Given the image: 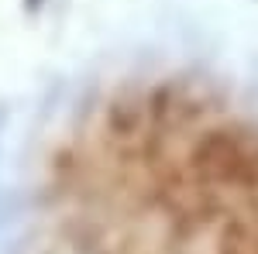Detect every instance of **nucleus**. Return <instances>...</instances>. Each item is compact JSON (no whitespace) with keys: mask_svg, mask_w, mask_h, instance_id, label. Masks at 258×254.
<instances>
[{"mask_svg":"<svg viewBox=\"0 0 258 254\" xmlns=\"http://www.w3.org/2000/svg\"><path fill=\"white\" fill-rule=\"evenodd\" d=\"M55 179L80 254H258V134L186 93L107 107Z\"/></svg>","mask_w":258,"mask_h":254,"instance_id":"f257e3e1","label":"nucleus"}]
</instances>
